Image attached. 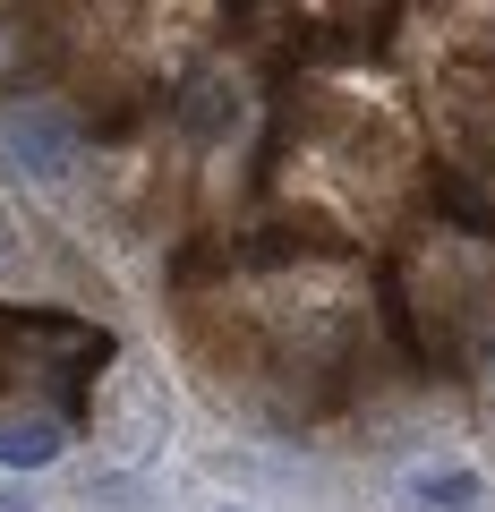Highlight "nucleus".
<instances>
[{
  "instance_id": "nucleus-2",
  "label": "nucleus",
  "mask_w": 495,
  "mask_h": 512,
  "mask_svg": "<svg viewBox=\"0 0 495 512\" xmlns=\"http://www.w3.org/2000/svg\"><path fill=\"white\" fill-rule=\"evenodd\" d=\"M180 128L197 137V146L231 137V128H239V86H231V77H214V69L188 77V86H180Z\"/></svg>"
},
{
  "instance_id": "nucleus-1",
  "label": "nucleus",
  "mask_w": 495,
  "mask_h": 512,
  "mask_svg": "<svg viewBox=\"0 0 495 512\" xmlns=\"http://www.w3.org/2000/svg\"><path fill=\"white\" fill-rule=\"evenodd\" d=\"M0 137H9V154H18V171H35V180H69L77 146H86L77 111L52 103V94H18V103L0 111Z\"/></svg>"
},
{
  "instance_id": "nucleus-4",
  "label": "nucleus",
  "mask_w": 495,
  "mask_h": 512,
  "mask_svg": "<svg viewBox=\"0 0 495 512\" xmlns=\"http://www.w3.org/2000/svg\"><path fill=\"white\" fill-rule=\"evenodd\" d=\"M410 495H419V512H478L487 504V487H478L470 470H427Z\"/></svg>"
},
{
  "instance_id": "nucleus-3",
  "label": "nucleus",
  "mask_w": 495,
  "mask_h": 512,
  "mask_svg": "<svg viewBox=\"0 0 495 512\" xmlns=\"http://www.w3.org/2000/svg\"><path fill=\"white\" fill-rule=\"evenodd\" d=\"M60 419H0V470H43L60 461Z\"/></svg>"
}]
</instances>
